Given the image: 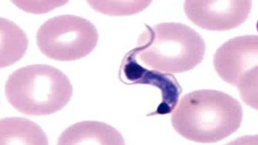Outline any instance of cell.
I'll return each mask as SVG.
<instances>
[{"label":"cell","mask_w":258,"mask_h":145,"mask_svg":"<svg viewBox=\"0 0 258 145\" xmlns=\"http://www.w3.org/2000/svg\"><path fill=\"white\" fill-rule=\"evenodd\" d=\"M243 115L236 99L221 91L203 89L182 97L172 114L171 123L186 139L211 144L235 133Z\"/></svg>","instance_id":"6da1fadb"},{"label":"cell","mask_w":258,"mask_h":145,"mask_svg":"<svg viewBox=\"0 0 258 145\" xmlns=\"http://www.w3.org/2000/svg\"><path fill=\"white\" fill-rule=\"evenodd\" d=\"M138 47L132 49L140 63L167 74L194 69L202 63L206 44L198 32L184 24L165 22L146 25Z\"/></svg>","instance_id":"7a4b0ae2"},{"label":"cell","mask_w":258,"mask_h":145,"mask_svg":"<svg viewBox=\"0 0 258 145\" xmlns=\"http://www.w3.org/2000/svg\"><path fill=\"white\" fill-rule=\"evenodd\" d=\"M68 76L46 64L28 65L14 71L6 84L8 101L28 116H47L64 108L73 97Z\"/></svg>","instance_id":"3957f363"},{"label":"cell","mask_w":258,"mask_h":145,"mask_svg":"<svg viewBox=\"0 0 258 145\" xmlns=\"http://www.w3.org/2000/svg\"><path fill=\"white\" fill-rule=\"evenodd\" d=\"M99 40L93 23L83 17L62 15L46 21L38 30L41 53L58 61H74L90 55Z\"/></svg>","instance_id":"277c9868"},{"label":"cell","mask_w":258,"mask_h":145,"mask_svg":"<svg viewBox=\"0 0 258 145\" xmlns=\"http://www.w3.org/2000/svg\"><path fill=\"white\" fill-rule=\"evenodd\" d=\"M257 35L238 36L216 50L213 66L223 81L236 87L245 104L257 109Z\"/></svg>","instance_id":"5b68a950"},{"label":"cell","mask_w":258,"mask_h":145,"mask_svg":"<svg viewBox=\"0 0 258 145\" xmlns=\"http://www.w3.org/2000/svg\"><path fill=\"white\" fill-rule=\"evenodd\" d=\"M251 0H186L187 18L199 28L210 31H227L244 23L251 11Z\"/></svg>","instance_id":"8992f818"},{"label":"cell","mask_w":258,"mask_h":145,"mask_svg":"<svg viewBox=\"0 0 258 145\" xmlns=\"http://www.w3.org/2000/svg\"><path fill=\"white\" fill-rule=\"evenodd\" d=\"M118 76L121 82L125 85L145 84L159 89L162 101L156 111L150 113L148 116L170 114L179 103L182 88L176 78L172 74L149 69L142 66L132 49L122 59Z\"/></svg>","instance_id":"52a82bcc"},{"label":"cell","mask_w":258,"mask_h":145,"mask_svg":"<svg viewBox=\"0 0 258 145\" xmlns=\"http://www.w3.org/2000/svg\"><path fill=\"white\" fill-rule=\"evenodd\" d=\"M57 144L124 145L125 141L112 126L98 121H83L62 132Z\"/></svg>","instance_id":"ba28073f"},{"label":"cell","mask_w":258,"mask_h":145,"mask_svg":"<svg viewBox=\"0 0 258 145\" xmlns=\"http://www.w3.org/2000/svg\"><path fill=\"white\" fill-rule=\"evenodd\" d=\"M0 144L47 145L48 138L33 121L23 117H7L0 121Z\"/></svg>","instance_id":"9c48e42d"},{"label":"cell","mask_w":258,"mask_h":145,"mask_svg":"<svg viewBox=\"0 0 258 145\" xmlns=\"http://www.w3.org/2000/svg\"><path fill=\"white\" fill-rule=\"evenodd\" d=\"M1 68L8 67L23 58L28 49L26 33L14 22L1 18Z\"/></svg>","instance_id":"30bf717a"},{"label":"cell","mask_w":258,"mask_h":145,"mask_svg":"<svg viewBox=\"0 0 258 145\" xmlns=\"http://www.w3.org/2000/svg\"><path fill=\"white\" fill-rule=\"evenodd\" d=\"M98 12L109 16H130L149 7L152 1H87Z\"/></svg>","instance_id":"8fae6325"},{"label":"cell","mask_w":258,"mask_h":145,"mask_svg":"<svg viewBox=\"0 0 258 145\" xmlns=\"http://www.w3.org/2000/svg\"><path fill=\"white\" fill-rule=\"evenodd\" d=\"M14 4L17 5L22 10L27 11V12L33 13H42L41 10H44L45 12L52 10L56 8L57 6H62L68 2H32V1H13Z\"/></svg>","instance_id":"7c38bea8"}]
</instances>
